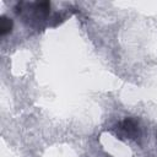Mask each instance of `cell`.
I'll return each mask as SVG.
<instances>
[{"instance_id":"1","label":"cell","mask_w":157,"mask_h":157,"mask_svg":"<svg viewBox=\"0 0 157 157\" xmlns=\"http://www.w3.org/2000/svg\"><path fill=\"white\" fill-rule=\"evenodd\" d=\"M119 130L124 134V136L129 139H139L140 137V128L139 124L135 119L132 118H126L119 124Z\"/></svg>"},{"instance_id":"2","label":"cell","mask_w":157,"mask_h":157,"mask_svg":"<svg viewBox=\"0 0 157 157\" xmlns=\"http://www.w3.org/2000/svg\"><path fill=\"white\" fill-rule=\"evenodd\" d=\"M12 26H13L12 20L6 17V16H2L1 17V23H0V33H1V36H5L9 32H11Z\"/></svg>"}]
</instances>
